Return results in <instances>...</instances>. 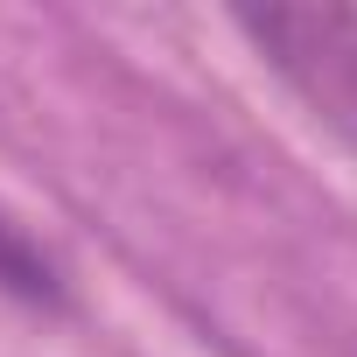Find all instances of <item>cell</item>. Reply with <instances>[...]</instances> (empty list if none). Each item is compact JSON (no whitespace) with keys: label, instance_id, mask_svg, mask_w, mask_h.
I'll return each instance as SVG.
<instances>
[{"label":"cell","instance_id":"cell-1","mask_svg":"<svg viewBox=\"0 0 357 357\" xmlns=\"http://www.w3.org/2000/svg\"><path fill=\"white\" fill-rule=\"evenodd\" d=\"M238 36L308 105V119L357 154V8H266L238 15Z\"/></svg>","mask_w":357,"mask_h":357}]
</instances>
